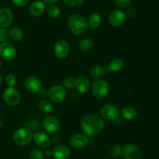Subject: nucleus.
<instances>
[{"label":"nucleus","mask_w":159,"mask_h":159,"mask_svg":"<svg viewBox=\"0 0 159 159\" xmlns=\"http://www.w3.org/2000/svg\"><path fill=\"white\" fill-rule=\"evenodd\" d=\"M81 128L87 136H96L103 130V119L96 114L86 115L81 121Z\"/></svg>","instance_id":"f257e3e1"},{"label":"nucleus","mask_w":159,"mask_h":159,"mask_svg":"<svg viewBox=\"0 0 159 159\" xmlns=\"http://www.w3.org/2000/svg\"><path fill=\"white\" fill-rule=\"evenodd\" d=\"M68 27L70 32L75 35H83L89 30L87 20L79 14H72L68 20Z\"/></svg>","instance_id":"f03ea898"},{"label":"nucleus","mask_w":159,"mask_h":159,"mask_svg":"<svg viewBox=\"0 0 159 159\" xmlns=\"http://www.w3.org/2000/svg\"><path fill=\"white\" fill-rule=\"evenodd\" d=\"M34 134L30 129L27 127H21L15 130L12 134V139L16 144L25 146L29 144L33 140Z\"/></svg>","instance_id":"7ed1b4c3"},{"label":"nucleus","mask_w":159,"mask_h":159,"mask_svg":"<svg viewBox=\"0 0 159 159\" xmlns=\"http://www.w3.org/2000/svg\"><path fill=\"white\" fill-rule=\"evenodd\" d=\"M92 92H93V96L96 99H102L107 97L110 92V85L104 79H96L93 84Z\"/></svg>","instance_id":"20e7f679"},{"label":"nucleus","mask_w":159,"mask_h":159,"mask_svg":"<svg viewBox=\"0 0 159 159\" xmlns=\"http://www.w3.org/2000/svg\"><path fill=\"white\" fill-rule=\"evenodd\" d=\"M48 96L51 102L61 103L66 98V90L63 85H55L50 89Z\"/></svg>","instance_id":"39448f33"},{"label":"nucleus","mask_w":159,"mask_h":159,"mask_svg":"<svg viewBox=\"0 0 159 159\" xmlns=\"http://www.w3.org/2000/svg\"><path fill=\"white\" fill-rule=\"evenodd\" d=\"M100 115L102 119L108 121H115L120 116V110L113 104L107 103L100 108Z\"/></svg>","instance_id":"423d86ee"},{"label":"nucleus","mask_w":159,"mask_h":159,"mask_svg":"<svg viewBox=\"0 0 159 159\" xmlns=\"http://www.w3.org/2000/svg\"><path fill=\"white\" fill-rule=\"evenodd\" d=\"M3 99L7 105L10 107H16L20 102V94L18 90L14 87H9L4 91L2 95Z\"/></svg>","instance_id":"0eeeda50"},{"label":"nucleus","mask_w":159,"mask_h":159,"mask_svg":"<svg viewBox=\"0 0 159 159\" xmlns=\"http://www.w3.org/2000/svg\"><path fill=\"white\" fill-rule=\"evenodd\" d=\"M24 87L29 93L35 94L38 93L43 88L42 82L36 76H30L24 81Z\"/></svg>","instance_id":"6e6552de"},{"label":"nucleus","mask_w":159,"mask_h":159,"mask_svg":"<svg viewBox=\"0 0 159 159\" xmlns=\"http://www.w3.org/2000/svg\"><path fill=\"white\" fill-rule=\"evenodd\" d=\"M16 55L15 47L10 43H2L0 44V57L6 61L13 60Z\"/></svg>","instance_id":"1a4fd4ad"},{"label":"nucleus","mask_w":159,"mask_h":159,"mask_svg":"<svg viewBox=\"0 0 159 159\" xmlns=\"http://www.w3.org/2000/svg\"><path fill=\"white\" fill-rule=\"evenodd\" d=\"M43 128L50 134H56L61 128V124L58 120L54 116H47L43 120Z\"/></svg>","instance_id":"9d476101"},{"label":"nucleus","mask_w":159,"mask_h":159,"mask_svg":"<svg viewBox=\"0 0 159 159\" xmlns=\"http://www.w3.org/2000/svg\"><path fill=\"white\" fill-rule=\"evenodd\" d=\"M69 52V44L68 41L61 39L57 41L54 48V54L59 59H64L68 56Z\"/></svg>","instance_id":"9b49d317"},{"label":"nucleus","mask_w":159,"mask_h":159,"mask_svg":"<svg viewBox=\"0 0 159 159\" xmlns=\"http://www.w3.org/2000/svg\"><path fill=\"white\" fill-rule=\"evenodd\" d=\"M122 154L125 159H141V152L139 148L134 144H127L123 147Z\"/></svg>","instance_id":"f8f14e48"},{"label":"nucleus","mask_w":159,"mask_h":159,"mask_svg":"<svg viewBox=\"0 0 159 159\" xmlns=\"http://www.w3.org/2000/svg\"><path fill=\"white\" fill-rule=\"evenodd\" d=\"M126 20V14L120 9H115L109 16V23L113 27H119L124 23Z\"/></svg>","instance_id":"ddd939ff"},{"label":"nucleus","mask_w":159,"mask_h":159,"mask_svg":"<svg viewBox=\"0 0 159 159\" xmlns=\"http://www.w3.org/2000/svg\"><path fill=\"white\" fill-rule=\"evenodd\" d=\"M70 145L75 149H82L89 144V139L85 134H76L71 137L69 140Z\"/></svg>","instance_id":"4468645a"},{"label":"nucleus","mask_w":159,"mask_h":159,"mask_svg":"<svg viewBox=\"0 0 159 159\" xmlns=\"http://www.w3.org/2000/svg\"><path fill=\"white\" fill-rule=\"evenodd\" d=\"M75 88L81 94H85L88 93L90 89V81L85 75L78 76L75 81Z\"/></svg>","instance_id":"2eb2a0df"},{"label":"nucleus","mask_w":159,"mask_h":159,"mask_svg":"<svg viewBox=\"0 0 159 159\" xmlns=\"http://www.w3.org/2000/svg\"><path fill=\"white\" fill-rule=\"evenodd\" d=\"M33 140L34 143L41 148H47L51 144V139L49 136L45 132L41 130H38L34 134L33 136Z\"/></svg>","instance_id":"dca6fc26"},{"label":"nucleus","mask_w":159,"mask_h":159,"mask_svg":"<svg viewBox=\"0 0 159 159\" xmlns=\"http://www.w3.org/2000/svg\"><path fill=\"white\" fill-rule=\"evenodd\" d=\"M13 21V14L12 10L7 7L0 9V26L2 28L9 27Z\"/></svg>","instance_id":"f3484780"},{"label":"nucleus","mask_w":159,"mask_h":159,"mask_svg":"<svg viewBox=\"0 0 159 159\" xmlns=\"http://www.w3.org/2000/svg\"><path fill=\"white\" fill-rule=\"evenodd\" d=\"M70 149L68 146L64 145H58L54 149L52 152V155L54 156V159H68L69 157Z\"/></svg>","instance_id":"a211bd4d"},{"label":"nucleus","mask_w":159,"mask_h":159,"mask_svg":"<svg viewBox=\"0 0 159 159\" xmlns=\"http://www.w3.org/2000/svg\"><path fill=\"white\" fill-rule=\"evenodd\" d=\"M45 11V5L41 1H35L30 6L29 12L33 16H40Z\"/></svg>","instance_id":"6ab92c4d"},{"label":"nucleus","mask_w":159,"mask_h":159,"mask_svg":"<svg viewBox=\"0 0 159 159\" xmlns=\"http://www.w3.org/2000/svg\"><path fill=\"white\" fill-rule=\"evenodd\" d=\"M109 72L110 71H109L107 67H104L99 65H93L90 70V75L95 79H99V78L107 75Z\"/></svg>","instance_id":"aec40b11"},{"label":"nucleus","mask_w":159,"mask_h":159,"mask_svg":"<svg viewBox=\"0 0 159 159\" xmlns=\"http://www.w3.org/2000/svg\"><path fill=\"white\" fill-rule=\"evenodd\" d=\"M138 112L135 107L127 106L121 110V116L127 120H133L138 116Z\"/></svg>","instance_id":"412c9836"},{"label":"nucleus","mask_w":159,"mask_h":159,"mask_svg":"<svg viewBox=\"0 0 159 159\" xmlns=\"http://www.w3.org/2000/svg\"><path fill=\"white\" fill-rule=\"evenodd\" d=\"M124 67V61L121 58L119 57H116L113 58L111 61L110 62L109 65L107 66L109 71H112V72H118V71H121Z\"/></svg>","instance_id":"4be33fe9"},{"label":"nucleus","mask_w":159,"mask_h":159,"mask_svg":"<svg viewBox=\"0 0 159 159\" xmlns=\"http://www.w3.org/2000/svg\"><path fill=\"white\" fill-rule=\"evenodd\" d=\"M87 23H88L89 27L92 29H96L102 23V17L97 12H93L89 16Z\"/></svg>","instance_id":"5701e85b"},{"label":"nucleus","mask_w":159,"mask_h":159,"mask_svg":"<svg viewBox=\"0 0 159 159\" xmlns=\"http://www.w3.org/2000/svg\"><path fill=\"white\" fill-rule=\"evenodd\" d=\"M9 33L10 39H12L14 41H20V40H23V33L20 27L13 26L9 30Z\"/></svg>","instance_id":"b1692460"},{"label":"nucleus","mask_w":159,"mask_h":159,"mask_svg":"<svg viewBox=\"0 0 159 159\" xmlns=\"http://www.w3.org/2000/svg\"><path fill=\"white\" fill-rule=\"evenodd\" d=\"M94 41L90 38H84L80 41L79 44V49L83 52H88L93 48Z\"/></svg>","instance_id":"393cba45"},{"label":"nucleus","mask_w":159,"mask_h":159,"mask_svg":"<svg viewBox=\"0 0 159 159\" xmlns=\"http://www.w3.org/2000/svg\"><path fill=\"white\" fill-rule=\"evenodd\" d=\"M39 110L44 113H50L53 110L52 102L47 99H42L38 104Z\"/></svg>","instance_id":"a878e982"},{"label":"nucleus","mask_w":159,"mask_h":159,"mask_svg":"<svg viewBox=\"0 0 159 159\" xmlns=\"http://www.w3.org/2000/svg\"><path fill=\"white\" fill-rule=\"evenodd\" d=\"M47 12H48V15L51 19H57L60 16L61 10L57 6L51 5V6H48V9H47Z\"/></svg>","instance_id":"bb28decb"},{"label":"nucleus","mask_w":159,"mask_h":159,"mask_svg":"<svg viewBox=\"0 0 159 159\" xmlns=\"http://www.w3.org/2000/svg\"><path fill=\"white\" fill-rule=\"evenodd\" d=\"M122 150L123 148L121 147L119 144H115L110 149V155L113 156V158H117V157H120L121 155H122Z\"/></svg>","instance_id":"cd10ccee"},{"label":"nucleus","mask_w":159,"mask_h":159,"mask_svg":"<svg viewBox=\"0 0 159 159\" xmlns=\"http://www.w3.org/2000/svg\"><path fill=\"white\" fill-rule=\"evenodd\" d=\"M9 40H10V37H9V30L6 28H1L0 29V42L7 43Z\"/></svg>","instance_id":"c85d7f7f"},{"label":"nucleus","mask_w":159,"mask_h":159,"mask_svg":"<svg viewBox=\"0 0 159 159\" xmlns=\"http://www.w3.org/2000/svg\"><path fill=\"white\" fill-rule=\"evenodd\" d=\"M31 159H44V153L40 149H34L30 154Z\"/></svg>","instance_id":"c756f323"},{"label":"nucleus","mask_w":159,"mask_h":159,"mask_svg":"<svg viewBox=\"0 0 159 159\" xmlns=\"http://www.w3.org/2000/svg\"><path fill=\"white\" fill-rule=\"evenodd\" d=\"M75 79L72 76H68V77L65 78V80L63 82V86L67 89H73L75 88Z\"/></svg>","instance_id":"7c9ffc66"},{"label":"nucleus","mask_w":159,"mask_h":159,"mask_svg":"<svg viewBox=\"0 0 159 159\" xmlns=\"http://www.w3.org/2000/svg\"><path fill=\"white\" fill-rule=\"evenodd\" d=\"M6 84L9 87H14L16 84V77L12 74H9L6 77Z\"/></svg>","instance_id":"2f4dec72"},{"label":"nucleus","mask_w":159,"mask_h":159,"mask_svg":"<svg viewBox=\"0 0 159 159\" xmlns=\"http://www.w3.org/2000/svg\"><path fill=\"white\" fill-rule=\"evenodd\" d=\"M64 2L71 7H78L83 4L85 0H63Z\"/></svg>","instance_id":"473e14b6"},{"label":"nucleus","mask_w":159,"mask_h":159,"mask_svg":"<svg viewBox=\"0 0 159 159\" xmlns=\"http://www.w3.org/2000/svg\"><path fill=\"white\" fill-rule=\"evenodd\" d=\"M132 0H115V3L116 6L121 9H126L130 6Z\"/></svg>","instance_id":"72a5a7b5"},{"label":"nucleus","mask_w":159,"mask_h":159,"mask_svg":"<svg viewBox=\"0 0 159 159\" xmlns=\"http://www.w3.org/2000/svg\"><path fill=\"white\" fill-rule=\"evenodd\" d=\"M137 15V9L134 7H130L127 9V12H126V16H127L130 18H133Z\"/></svg>","instance_id":"f704fd0d"},{"label":"nucleus","mask_w":159,"mask_h":159,"mask_svg":"<svg viewBox=\"0 0 159 159\" xmlns=\"http://www.w3.org/2000/svg\"><path fill=\"white\" fill-rule=\"evenodd\" d=\"M29 0H12V2L18 7H23L28 3Z\"/></svg>","instance_id":"c9c22d12"},{"label":"nucleus","mask_w":159,"mask_h":159,"mask_svg":"<svg viewBox=\"0 0 159 159\" xmlns=\"http://www.w3.org/2000/svg\"><path fill=\"white\" fill-rule=\"evenodd\" d=\"M37 94L39 95V96H40V97L41 98V99H45V98H46L47 96H48V91L46 89L42 88V89L40 90V91L39 92V93H37Z\"/></svg>","instance_id":"e433bc0d"},{"label":"nucleus","mask_w":159,"mask_h":159,"mask_svg":"<svg viewBox=\"0 0 159 159\" xmlns=\"http://www.w3.org/2000/svg\"><path fill=\"white\" fill-rule=\"evenodd\" d=\"M57 1H58V0H43V2H45L48 3V4H51V5H54V3L57 2Z\"/></svg>","instance_id":"4c0bfd02"},{"label":"nucleus","mask_w":159,"mask_h":159,"mask_svg":"<svg viewBox=\"0 0 159 159\" xmlns=\"http://www.w3.org/2000/svg\"><path fill=\"white\" fill-rule=\"evenodd\" d=\"M46 154H48V155H52V152H51V151H47Z\"/></svg>","instance_id":"58836bf2"},{"label":"nucleus","mask_w":159,"mask_h":159,"mask_svg":"<svg viewBox=\"0 0 159 159\" xmlns=\"http://www.w3.org/2000/svg\"><path fill=\"white\" fill-rule=\"evenodd\" d=\"M2 120L1 116H0V127H2Z\"/></svg>","instance_id":"ea45409f"},{"label":"nucleus","mask_w":159,"mask_h":159,"mask_svg":"<svg viewBox=\"0 0 159 159\" xmlns=\"http://www.w3.org/2000/svg\"><path fill=\"white\" fill-rule=\"evenodd\" d=\"M2 60H1V58H0V68H2Z\"/></svg>","instance_id":"a19ab883"},{"label":"nucleus","mask_w":159,"mask_h":159,"mask_svg":"<svg viewBox=\"0 0 159 159\" xmlns=\"http://www.w3.org/2000/svg\"><path fill=\"white\" fill-rule=\"evenodd\" d=\"M1 82H2V76L0 75V84H1Z\"/></svg>","instance_id":"79ce46f5"},{"label":"nucleus","mask_w":159,"mask_h":159,"mask_svg":"<svg viewBox=\"0 0 159 159\" xmlns=\"http://www.w3.org/2000/svg\"><path fill=\"white\" fill-rule=\"evenodd\" d=\"M48 159H51V158H48Z\"/></svg>","instance_id":"37998d69"}]
</instances>
